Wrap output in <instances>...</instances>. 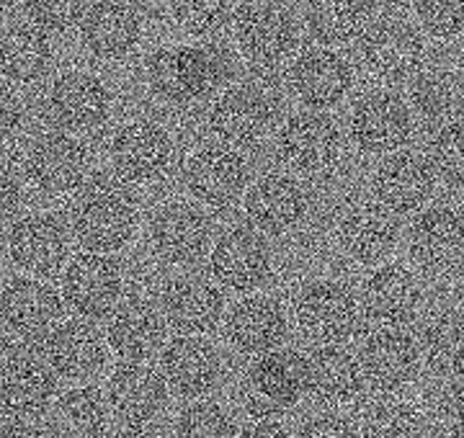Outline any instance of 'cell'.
Segmentation results:
<instances>
[{
  "mask_svg": "<svg viewBox=\"0 0 464 438\" xmlns=\"http://www.w3.org/2000/svg\"><path fill=\"white\" fill-rule=\"evenodd\" d=\"M137 230L140 202L116 176H93L70 202V233L85 253H116L132 243Z\"/></svg>",
  "mask_w": 464,
  "mask_h": 438,
  "instance_id": "cell-1",
  "label": "cell"
},
{
  "mask_svg": "<svg viewBox=\"0 0 464 438\" xmlns=\"http://www.w3.org/2000/svg\"><path fill=\"white\" fill-rule=\"evenodd\" d=\"M230 72V57L207 44L163 47L152 52L145 62V81L152 96L181 109L212 99Z\"/></svg>",
  "mask_w": 464,
  "mask_h": 438,
  "instance_id": "cell-2",
  "label": "cell"
},
{
  "mask_svg": "<svg viewBox=\"0 0 464 438\" xmlns=\"http://www.w3.org/2000/svg\"><path fill=\"white\" fill-rule=\"evenodd\" d=\"M75 5H52V3H26L16 5L0 34V70L5 85L36 83L44 78L54 57V29L65 14Z\"/></svg>",
  "mask_w": 464,
  "mask_h": 438,
  "instance_id": "cell-3",
  "label": "cell"
},
{
  "mask_svg": "<svg viewBox=\"0 0 464 438\" xmlns=\"http://www.w3.org/2000/svg\"><path fill=\"white\" fill-rule=\"evenodd\" d=\"M292 312L299 333L317 346H343L362 322L359 297L335 279H315L299 287Z\"/></svg>",
  "mask_w": 464,
  "mask_h": 438,
  "instance_id": "cell-4",
  "label": "cell"
},
{
  "mask_svg": "<svg viewBox=\"0 0 464 438\" xmlns=\"http://www.w3.org/2000/svg\"><path fill=\"white\" fill-rule=\"evenodd\" d=\"M235 44L253 68H282L299 47V21L282 3H243L235 8Z\"/></svg>",
  "mask_w": 464,
  "mask_h": 438,
  "instance_id": "cell-5",
  "label": "cell"
},
{
  "mask_svg": "<svg viewBox=\"0 0 464 438\" xmlns=\"http://www.w3.org/2000/svg\"><path fill=\"white\" fill-rule=\"evenodd\" d=\"M343 150L338 121L328 111L302 109L284 119L274 152L284 168L297 176H323L335 168Z\"/></svg>",
  "mask_w": 464,
  "mask_h": 438,
  "instance_id": "cell-6",
  "label": "cell"
},
{
  "mask_svg": "<svg viewBox=\"0 0 464 438\" xmlns=\"http://www.w3.org/2000/svg\"><path fill=\"white\" fill-rule=\"evenodd\" d=\"M57 374L47 364L44 354L26 348L21 340L5 338L0 361V403L5 415L34 421L50 413L57 403Z\"/></svg>",
  "mask_w": 464,
  "mask_h": 438,
  "instance_id": "cell-7",
  "label": "cell"
},
{
  "mask_svg": "<svg viewBox=\"0 0 464 438\" xmlns=\"http://www.w3.org/2000/svg\"><path fill=\"white\" fill-rule=\"evenodd\" d=\"M109 163L116 178L127 186L158 184L176 163V142L158 121L134 119L121 124L111 137Z\"/></svg>",
  "mask_w": 464,
  "mask_h": 438,
  "instance_id": "cell-8",
  "label": "cell"
},
{
  "mask_svg": "<svg viewBox=\"0 0 464 438\" xmlns=\"http://www.w3.org/2000/svg\"><path fill=\"white\" fill-rule=\"evenodd\" d=\"M411 103L390 88L364 93L348 114V135L353 148L364 155H392L413 137Z\"/></svg>",
  "mask_w": 464,
  "mask_h": 438,
  "instance_id": "cell-9",
  "label": "cell"
},
{
  "mask_svg": "<svg viewBox=\"0 0 464 438\" xmlns=\"http://www.w3.org/2000/svg\"><path fill=\"white\" fill-rule=\"evenodd\" d=\"M70 224L52 212H32L8 227V255L14 266L34 279H54L65 273L72 243Z\"/></svg>",
  "mask_w": 464,
  "mask_h": 438,
  "instance_id": "cell-10",
  "label": "cell"
},
{
  "mask_svg": "<svg viewBox=\"0 0 464 438\" xmlns=\"http://www.w3.org/2000/svg\"><path fill=\"white\" fill-rule=\"evenodd\" d=\"M124 273L111 255L78 253L63 273V300L81 320H106L121 307Z\"/></svg>",
  "mask_w": 464,
  "mask_h": 438,
  "instance_id": "cell-11",
  "label": "cell"
},
{
  "mask_svg": "<svg viewBox=\"0 0 464 438\" xmlns=\"http://www.w3.org/2000/svg\"><path fill=\"white\" fill-rule=\"evenodd\" d=\"M276 119L274 96L256 83L227 85L209 109V132L227 148H248L261 142Z\"/></svg>",
  "mask_w": 464,
  "mask_h": 438,
  "instance_id": "cell-12",
  "label": "cell"
},
{
  "mask_svg": "<svg viewBox=\"0 0 464 438\" xmlns=\"http://www.w3.org/2000/svg\"><path fill=\"white\" fill-rule=\"evenodd\" d=\"M364 70L382 83L411 81L426 60V39L405 18H380L359 42Z\"/></svg>",
  "mask_w": 464,
  "mask_h": 438,
  "instance_id": "cell-13",
  "label": "cell"
},
{
  "mask_svg": "<svg viewBox=\"0 0 464 438\" xmlns=\"http://www.w3.org/2000/svg\"><path fill=\"white\" fill-rule=\"evenodd\" d=\"M148 243L168 266H191L212 251V222L199 206L173 199L150 214Z\"/></svg>",
  "mask_w": 464,
  "mask_h": 438,
  "instance_id": "cell-14",
  "label": "cell"
},
{
  "mask_svg": "<svg viewBox=\"0 0 464 438\" xmlns=\"http://www.w3.org/2000/svg\"><path fill=\"white\" fill-rule=\"evenodd\" d=\"M88 150L75 135L44 132L24 150V170L29 186L47 196L78 194L85 186Z\"/></svg>",
  "mask_w": 464,
  "mask_h": 438,
  "instance_id": "cell-15",
  "label": "cell"
},
{
  "mask_svg": "<svg viewBox=\"0 0 464 438\" xmlns=\"http://www.w3.org/2000/svg\"><path fill=\"white\" fill-rule=\"evenodd\" d=\"M248 160L222 142L204 145L188 155L183 166V184L188 194L207 206H230L248 194Z\"/></svg>",
  "mask_w": 464,
  "mask_h": 438,
  "instance_id": "cell-16",
  "label": "cell"
},
{
  "mask_svg": "<svg viewBox=\"0 0 464 438\" xmlns=\"http://www.w3.org/2000/svg\"><path fill=\"white\" fill-rule=\"evenodd\" d=\"M274 269L268 240L253 227H232L217 237L209 251L212 279L227 291L253 294Z\"/></svg>",
  "mask_w": 464,
  "mask_h": 438,
  "instance_id": "cell-17",
  "label": "cell"
},
{
  "mask_svg": "<svg viewBox=\"0 0 464 438\" xmlns=\"http://www.w3.org/2000/svg\"><path fill=\"white\" fill-rule=\"evenodd\" d=\"M439 176L431 160L418 150H400L382 157L372 173L374 199L390 214H413L423 212L431 202Z\"/></svg>",
  "mask_w": 464,
  "mask_h": 438,
  "instance_id": "cell-18",
  "label": "cell"
},
{
  "mask_svg": "<svg viewBox=\"0 0 464 438\" xmlns=\"http://www.w3.org/2000/svg\"><path fill=\"white\" fill-rule=\"evenodd\" d=\"M52 119L67 135H88L111 117L114 96L103 78L88 70H67L50 85Z\"/></svg>",
  "mask_w": 464,
  "mask_h": 438,
  "instance_id": "cell-19",
  "label": "cell"
},
{
  "mask_svg": "<svg viewBox=\"0 0 464 438\" xmlns=\"http://www.w3.org/2000/svg\"><path fill=\"white\" fill-rule=\"evenodd\" d=\"M75 26L85 52L106 62L130 57L145 34L142 14L130 3H83Z\"/></svg>",
  "mask_w": 464,
  "mask_h": 438,
  "instance_id": "cell-20",
  "label": "cell"
},
{
  "mask_svg": "<svg viewBox=\"0 0 464 438\" xmlns=\"http://www.w3.org/2000/svg\"><path fill=\"white\" fill-rule=\"evenodd\" d=\"M353 81V65L346 54L317 44L299 52L289 68L292 93L313 111H331L346 101Z\"/></svg>",
  "mask_w": 464,
  "mask_h": 438,
  "instance_id": "cell-21",
  "label": "cell"
},
{
  "mask_svg": "<svg viewBox=\"0 0 464 438\" xmlns=\"http://www.w3.org/2000/svg\"><path fill=\"white\" fill-rule=\"evenodd\" d=\"M246 395L258 410H292L310 395L307 356L276 348L253 358L246 371Z\"/></svg>",
  "mask_w": 464,
  "mask_h": 438,
  "instance_id": "cell-22",
  "label": "cell"
},
{
  "mask_svg": "<svg viewBox=\"0 0 464 438\" xmlns=\"http://www.w3.org/2000/svg\"><path fill=\"white\" fill-rule=\"evenodd\" d=\"M160 312L168 328L179 336L199 338L209 336L227 318L222 289L197 273H183L168 281L160 291Z\"/></svg>",
  "mask_w": 464,
  "mask_h": 438,
  "instance_id": "cell-23",
  "label": "cell"
},
{
  "mask_svg": "<svg viewBox=\"0 0 464 438\" xmlns=\"http://www.w3.org/2000/svg\"><path fill=\"white\" fill-rule=\"evenodd\" d=\"M160 374L176 397L204 400L222 382V356L207 338L176 336L160 351Z\"/></svg>",
  "mask_w": 464,
  "mask_h": 438,
  "instance_id": "cell-24",
  "label": "cell"
},
{
  "mask_svg": "<svg viewBox=\"0 0 464 438\" xmlns=\"http://www.w3.org/2000/svg\"><path fill=\"white\" fill-rule=\"evenodd\" d=\"M307 191L289 173H266L253 181L243 196V212L250 227L266 237H282L307 217Z\"/></svg>",
  "mask_w": 464,
  "mask_h": 438,
  "instance_id": "cell-25",
  "label": "cell"
},
{
  "mask_svg": "<svg viewBox=\"0 0 464 438\" xmlns=\"http://www.w3.org/2000/svg\"><path fill=\"white\" fill-rule=\"evenodd\" d=\"M65 300L50 281L11 276L3 284V325L18 340L50 336L63 322Z\"/></svg>",
  "mask_w": 464,
  "mask_h": 438,
  "instance_id": "cell-26",
  "label": "cell"
},
{
  "mask_svg": "<svg viewBox=\"0 0 464 438\" xmlns=\"http://www.w3.org/2000/svg\"><path fill=\"white\" fill-rule=\"evenodd\" d=\"M289 336L286 307L271 294H246L225 318V338L237 354L264 356L282 348Z\"/></svg>",
  "mask_w": 464,
  "mask_h": 438,
  "instance_id": "cell-27",
  "label": "cell"
},
{
  "mask_svg": "<svg viewBox=\"0 0 464 438\" xmlns=\"http://www.w3.org/2000/svg\"><path fill=\"white\" fill-rule=\"evenodd\" d=\"M106 403L121 425H152L168 407L166 379L150 364H119L106 379Z\"/></svg>",
  "mask_w": 464,
  "mask_h": 438,
  "instance_id": "cell-28",
  "label": "cell"
},
{
  "mask_svg": "<svg viewBox=\"0 0 464 438\" xmlns=\"http://www.w3.org/2000/svg\"><path fill=\"white\" fill-rule=\"evenodd\" d=\"M411 258L429 273L459 266L464 258V214L449 204H433L418 212L408 227Z\"/></svg>",
  "mask_w": 464,
  "mask_h": 438,
  "instance_id": "cell-29",
  "label": "cell"
},
{
  "mask_svg": "<svg viewBox=\"0 0 464 438\" xmlns=\"http://www.w3.org/2000/svg\"><path fill=\"white\" fill-rule=\"evenodd\" d=\"M359 361L374 387L395 392L413 385L420 371V343L402 328H377L362 340Z\"/></svg>",
  "mask_w": 464,
  "mask_h": 438,
  "instance_id": "cell-30",
  "label": "cell"
},
{
  "mask_svg": "<svg viewBox=\"0 0 464 438\" xmlns=\"http://www.w3.org/2000/svg\"><path fill=\"white\" fill-rule=\"evenodd\" d=\"M109 343L93 322L72 318L63 320L44 338L42 354L54 374L67 382H88L106 367Z\"/></svg>",
  "mask_w": 464,
  "mask_h": 438,
  "instance_id": "cell-31",
  "label": "cell"
},
{
  "mask_svg": "<svg viewBox=\"0 0 464 438\" xmlns=\"http://www.w3.org/2000/svg\"><path fill=\"white\" fill-rule=\"evenodd\" d=\"M362 309L380 328H402L415 318L423 302V287L402 263H382L362 284Z\"/></svg>",
  "mask_w": 464,
  "mask_h": 438,
  "instance_id": "cell-32",
  "label": "cell"
},
{
  "mask_svg": "<svg viewBox=\"0 0 464 438\" xmlns=\"http://www.w3.org/2000/svg\"><path fill=\"white\" fill-rule=\"evenodd\" d=\"M341 251L362 266H382L398 245V222L377 202H356L343 209L335 227Z\"/></svg>",
  "mask_w": 464,
  "mask_h": 438,
  "instance_id": "cell-33",
  "label": "cell"
},
{
  "mask_svg": "<svg viewBox=\"0 0 464 438\" xmlns=\"http://www.w3.org/2000/svg\"><path fill=\"white\" fill-rule=\"evenodd\" d=\"M166 325L160 307L148 300H130L109 318V351L124 364H148V358L166 348Z\"/></svg>",
  "mask_w": 464,
  "mask_h": 438,
  "instance_id": "cell-34",
  "label": "cell"
},
{
  "mask_svg": "<svg viewBox=\"0 0 464 438\" xmlns=\"http://www.w3.org/2000/svg\"><path fill=\"white\" fill-rule=\"evenodd\" d=\"M310 369V397L325 410H343L362 400L366 374L359 356L343 346H317L307 356Z\"/></svg>",
  "mask_w": 464,
  "mask_h": 438,
  "instance_id": "cell-35",
  "label": "cell"
},
{
  "mask_svg": "<svg viewBox=\"0 0 464 438\" xmlns=\"http://www.w3.org/2000/svg\"><path fill=\"white\" fill-rule=\"evenodd\" d=\"M109 413L111 407L101 389L91 385L72 387L52 405L44 433L47 438H106Z\"/></svg>",
  "mask_w": 464,
  "mask_h": 438,
  "instance_id": "cell-36",
  "label": "cell"
},
{
  "mask_svg": "<svg viewBox=\"0 0 464 438\" xmlns=\"http://www.w3.org/2000/svg\"><path fill=\"white\" fill-rule=\"evenodd\" d=\"M374 24V5L369 3H333L320 0L307 5L304 26L317 47H346L351 42H362Z\"/></svg>",
  "mask_w": 464,
  "mask_h": 438,
  "instance_id": "cell-37",
  "label": "cell"
},
{
  "mask_svg": "<svg viewBox=\"0 0 464 438\" xmlns=\"http://www.w3.org/2000/svg\"><path fill=\"white\" fill-rule=\"evenodd\" d=\"M420 354L426 367L444 379L464 376V312L441 309L420 330Z\"/></svg>",
  "mask_w": 464,
  "mask_h": 438,
  "instance_id": "cell-38",
  "label": "cell"
},
{
  "mask_svg": "<svg viewBox=\"0 0 464 438\" xmlns=\"http://www.w3.org/2000/svg\"><path fill=\"white\" fill-rule=\"evenodd\" d=\"M364 438H431L426 415L405 400H377L362 415Z\"/></svg>",
  "mask_w": 464,
  "mask_h": 438,
  "instance_id": "cell-39",
  "label": "cell"
},
{
  "mask_svg": "<svg viewBox=\"0 0 464 438\" xmlns=\"http://www.w3.org/2000/svg\"><path fill=\"white\" fill-rule=\"evenodd\" d=\"M240 428L227 405L204 397L183 407L176 418V438H237Z\"/></svg>",
  "mask_w": 464,
  "mask_h": 438,
  "instance_id": "cell-40",
  "label": "cell"
},
{
  "mask_svg": "<svg viewBox=\"0 0 464 438\" xmlns=\"http://www.w3.org/2000/svg\"><path fill=\"white\" fill-rule=\"evenodd\" d=\"M168 14L176 29L191 39H215L235 21V8L230 3H217V0L173 3L168 5Z\"/></svg>",
  "mask_w": 464,
  "mask_h": 438,
  "instance_id": "cell-41",
  "label": "cell"
},
{
  "mask_svg": "<svg viewBox=\"0 0 464 438\" xmlns=\"http://www.w3.org/2000/svg\"><path fill=\"white\" fill-rule=\"evenodd\" d=\"M429 160L449 186H464V119H449L429 139Z\"/></svg>",
  "mask_w": 464,
  "mask_h": 438,
  "instance_id": "cell-42",
  "label": "cell"
},
{
  "mask_svg": "<svg viewBox=\"0 0 464 438\" xmlns=\"http://www.w3.org/2000/svg\"><path fill=\"white\" fill-rule=\"evenodd\" d=\"M413 16L420 29L433 39H457L464 34V3H444V0H426L415 3Z\"/></svg>",
  "mask_w": 464,
  "mask_h": 438,
  "instance_id": "cell-43",
  "label": "cell"
},
{
  "mask_svg": "<svg viewBox=\"0 0 464 438\" xmlns=\"http://www.w3.org/2000/svg\"><path fill=\"white\" fill-rule=\"evenodd\" d=\"M454 83L444 72H426L413 85V103L426 117H439L454 106Z\"/></svg>",
  "mask_w": 464,
  "mask_h": 438,
  "instance_id": "cell-44",
  "label": "cell"
},
{
  "mask_svg": "<svg viewBox=\"0 0 464 438\" xmlns=\"http://www.w3.org/2000/svg\"><path fill=\"white\" fill-rule=\"evenodd\" d=\"M297 438H364L362 425L341 410H320L304 418Z\"/></svg>",
  "mask_w": 464,
  "mask_h": 438,
  "instance_id": "cell-45",
  "label": "cell"
},
{
  "mask_svg": "<svg viewBox=\"0 0 464 438\" xmlns=\"http://www.w3.org/2000/svg\"><path fill=\"white\" fill-rule=\"evenodd\" d=\"M433 415L449 438H464V376L451 379L447 387L439 392Z\"/></svg>",
  "mask_w": 464,
  "mask_h": 438,
  "instance_id": "cell-46",
  "label": "cell"
},
{
  "mask_svg": "<svg viewBox=\"0 0 464 438\" xmlns=\"http://www.w3.org/2000/svg\"><path fill=\"white\" fill-rule=\"evenodd\" d=\"M237 438H297V433L286 425L279 418H271V415H266V418H256V421H250L243 431H240V436Z\"/></svg>",
  "mask_w": 464,
  "mask_h": 438,
  "instance_id": "cell-47",
  "label": "cell"
},
{
  "mask_svg": "<svg viewBox=\"0 0 464 438\" xmlns=\"http://www.w3.org/2000/svg\"><path fill=\"white\" fill-rule=\"evenodd\" d=\"M0 438H44V436H42V431L34 425V421L18 418V415H5V413H3Z\"/></svg>",
  "mask_w": 464,
  "mask_h": 438,
  "instance_id": "cell-48",
  "label": "cell"
},
{
  "mask_svg": "<svg viewBox=\"0 0 464 438\" xmlns=\"http://www.w3.org/2000/svg\"><path fill=\"white\" fill-rule=\"evenodd\" d=\"M109 438H163V433L155 425H121Z\"/></svg>",
  "mask_w": 464,
  "mask_h": 438,
  "instance_id": "cell-49",
  "label": "cell"
},
{
  "mask_svg": "<svg viewBox=\"0 0 464 438\" xmlns=\"http://www.w3.org/2000/svg\"><path fill=\"white\" fill-rule=\"evenodd\" d=\"M459 307H462V312H464V281L459 284Z\"/></svg>",
  "mask_w": 464,
  "mask_h": 438,
  "instance_id": "cell-50",
  "label": "cell"
}]
</instances>
